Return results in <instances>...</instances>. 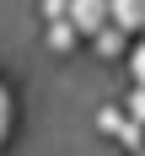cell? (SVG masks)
Listing matches in <instances>:
<instances>
[{"mask_svg":"<svg viewBox=\"0 0 145 156\" xmlns=\"http://www.w3.org/2000/svg\"><path fill=\"white\" fill-rule=\"evenodd\" d=\"M70 22L97 38L102 27H113V0H70Z\"/></svg>","mask_w":145,"mask_h":156,"instance_id":"6da1fadb","label":"cell"},{"mask_svg":"<svg viewBox=\"0 0 145 156\" xmlns=\"http://www.w3.org/2000/svg\"><path fill=\"white\" fill-rule=\"evenodd\" d=\"M113 27L145 32V0H113Z\"/></svg>","mask_w":145,"mask_h":156,"instance_id":"7a4b0ae2","label":"cell"},{"mask_svg":"<svg viewBox=\"0 0 145 156\" xmlns=\"http://www.w3.org/2000/svg\"><path fill=\"white\" fill-rule=\"evenodd\" d=\"M75 38H81V27L70 22V16H64V22H48V48H54V54H70Z\"/></svg>","mask_w":145,"mask_h":156,"instance_id":"3957f363","label":"cell"},{"mask_svg":"<svg viewBox=\"0 0 145 156\" xmlns=\"http://www.w3.org/2000/svg\"><path fill=\"white\" fill-rule=\"evenodd\" d=\"M124 38H129L124 27H102L91 43H97V54H108V59H113V54H124Z\"/></svg>","mask_w":145,"mask_h":156,"instance_id":"277c9868","label":"cell"},{"mask_svg":"<svg viewBox=\"0 0 145 156\" xmlns=\"http://www.w3.org/2000/svg\"><path fill=\"white\" fill-rule=\"evenodd\" d=\"M11 119H16V102H11V92H5V81H0V145L11 135Z\"/></svg>","mask_w":145,"mask_h":156,"instance_id":"5b68a950","label":"cell"},{"mask_svg":"<svg viewBox=\"0 0 145 156\" xmlns=\"http://www.w3.org/2000/svg\"><path fill=\"white\" fill-rule=\"evenodd\" d=\"M97 124L108 129V135H118V129L129 124V113H118V108H102V113H97Z\"/></svg>","mask_w":145,"mask_h":156,"instance_id":"8992f818","label":"cell"},{"mask_svg":"<svg viewBox=\"0 0 145 156\" xmlns=\"http://www.w3.org/2000/svg\"><path fill=\"white\" fill-rule=\"evenodd\" d=\"M118 140H124L129 151H140V145H145V124H134V119H129V124L118 129Z\"/></svg>","mask_w":145,"mask_h":156,"instance_id":"52a82bcc","label":"cell"},{"mask_svg":"<svg viewBox=\"0 0 145 156\" xmlns=\"http://www.w3.org/2000/svg\"><path fill=\"white\" fill-rule=\"evenodd\" d=\"M124 113L134 119V124H145V86H134V92H129V102H124Z\"/></svg>","mask_w":145,"mask_h":156,"instance_id":"ba28073f","label":"cell"},{"mask_svg":"<svg viewBox=\"0 0 145 156\" xmlns=\"http://www.w3.org/2000/svg\"><path fill=\"white\" fill-rule=\"evenodd\" d=\"M43 16L48 22H64V16H70V0H43Z\"/></svg>","mask_w":145,"mask_h":156,"instance_id":"9c48e42d","label":"cell"},{"mask_svg":"<svg viewBox=\"0 0 145 156\" xmlns=\"http://www.w3.org/2000/svg\"><path fill=\"white\" fill-rule=\"evenodd\" d=\"M129 65H134V86H145V43H134V54H129Z\"/></svg>","mask_w":145,"mask_h":156,"instance_id":"30bf717a","label":"cell"}]
</instances>
